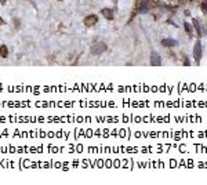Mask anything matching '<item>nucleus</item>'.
<instances>
[{"mask_svg":"<svg viewBox=\"0 0 207 185\" xmlns=\"http://www.w3.org/2000/svg\"><path fill=\"white\" fill-rule=\"evenodd\" d=\"M108 50V46L104 42H97L91 46V52L94 55H101L102 52H105Z\"/></svg>","mask_w":207,"mask_h":185,"instance_id":"obj_1","label":"nucleus"},{"mask_svg":"<svg viewBox=\"0 0 207 185\" xmlns=\"http://www.w3.org/2000/svg\"><path fill=\"white\" fill-rule=\"evenodd\" d=\"M193 58H195L196 64H199L200 60H202V43L199 40L196 42L195 47H193Z\"/></svg>","mask_w":207,"mask_h":185,"instance_id":"obj_2","label":"nucleus"},{"mask_svg":"<svg viewBox=\"0 0 207 185\" xmlns=\"http://www.w3.org/2000/svg\"><path fill=\"white\" fill-rule=\"evenodd\" d=\"M83 22L86 26H94V25H97V22H98V17H97L95 14H88V15L83 20Z\"/></svg>","mask_w":207,"mask_h":185,"instance_id":"obj_3","label":"nucleus"},{"mask_svg":"<svg viewBox=\"0 0 207 185\" xmlns=\"http://www.w3.org/2000/svg\"><path fill=\"white\" fill-rule=\"evenodd\" d=\"M151 65H153V66H160V65H162V57H160L157 52H152Z\"/></svg>","mask_w":207,"mask_h":185,"instance_id":"obj_4","label":"nucleus"},{"mask_svg":"<svg viewBox=\"0 0 207 185\" xmlns=\"http://www.w3.org/2000/svg\"><path fill=\"white\" fill-rule=\"evenodd\" d=\"M162 43V46L163 47H174V46H177V42L174 40V39H170V37H166V39H163V40L160 42Z\"/></svg>","mask_w":207,"mask_h":185,"instance_id":"obj_5","label":"nucleus"},{"mask_svg":"<svg viewBox=\"0 0 207 185\" xmlns=\"http://www.w3.org/2000/svg\"><path fill=\"white\" fill-rule=\"evenodd\" d=\"M101 14H102L106 20H113V11H112L111 8H102V10H101Z\"/></svg>","mask_w":207,"mask_h":185,"instance_id":"obj_6","label":"nucleus"},{"mask_svg":"<svg viewBox=\"0 0 207 185\" xmlns=\"http://www.w3.org/2000/svg\"><path fill=\"white\" fill-rule=\"evenodd\" d=\"M192 24H193V28L196 29V33H198V37H202V25H200V22L198 20H193L192 21Z\"/></svg>","mask_w":207,"mask_h":185,"instance_id":"obj_7","label":"nucleus"},{"mask_svg":"<svg viewBox=\"0 0 207 185\" xmlns=\"http://www.w3.org/2000/svg\"><path fill=\"white\" fill-rule=\"evenodd\" d=\"M0 57H1V58H7L8 57V47L7 46H0Z\"/></svg>","mask_w":207,"mask_h":185,"instance_id":"obj_8","label":"nucleus"},{"mask_svg":"<svg viewBox=\"0 0 207 185\" xmlns=\"http://www.w3.org/2000/svg\"><path fill=\"white\" fill-rule=\"evenodd\" d=\"M184 28H185V31H187V33L188 35H189V36H192V25L191 24H188V22H185V24H184Z\"/></svg>","mask_w":207,"mask_h":185,"instance_id":"obj_9","label":"nucleus"},{"mask_svg":"<svg viewBox=\"0 0 207 185\" xmlns=\"http://www.w3.org/2000/svg\"><path fill=\"white\" fill-rule=\"evenodd\" d=\"M200 10L203 11V14H207V0L200 3Z\"/></svg>","mask_w":207,"mask_h":185,"instance_id":"obj_10","label":"nucleus"},{"mask_svg":"<svg viewBox=\"0 0 207 185\" xmlns=\"http://www.w3.org/2000/svg\"><path fill=\"white\" fill-rule=\"evenodd\" d=\"M14 24H15V28H18V26H20V21H18V20H14Z\"/></svg>","mask_w":207,"mask_h":185,"instance_id":"obj_11","label":"nucleus"},{"mask_svg":"<svg viewBox=\"0 0 207 185\" xmlns=\"http://www.w3.org/2000/svg\"><path fill=\"white\" fill-rule=\"evenodd\" d=\"M0 25H4V21L1 20V18H0Z\"/></svg>","mask_w":207,"mask_h":185,"instance_id":"obj_12","label":"nucleus"},{"mask_svg":"<svg viewBox=\"0 0 207 185\" xmlns=\"http://www.w3.org/2000/svg\"><path fill=\"white\" fill-rule=\"evenodd\" d=\"M60 1H61V0H60Z\"/></svg>","mask_w":207,"mask_h":185,"instance_id":"obj_13","label":"nucleus"}]
</instances>
